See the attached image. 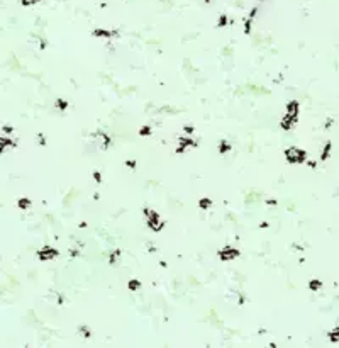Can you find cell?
Wrapping results in <instances>:
<instances>
[{"instance_id": "cell-1", "label": "cell", "mask_w": 339, "mask_h": 348, "mask_svg": "<svg viewBox=\"0 0 339 348\" xmlns=\"http://www.w3.org/2000/svg\"><path fill=\"white\" fill-rule=\"evenodd\" d=\"M331 338L334 341H339V329H338V331H334V333H331Z\"/></svg>"}]
</instances>
